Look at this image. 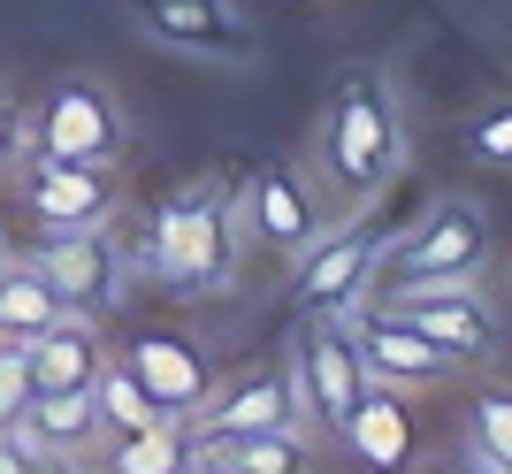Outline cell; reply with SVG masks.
<instances>
[{
  "instance_id": "6da1fadb",
  "label": "cell",
  "mask_w": 512,
  "mask_h": 474,
  "mask_svg": "<svg viewBox=\"0 0 512 474\" xmlns=\"http://www.w3.org/2000/svg\"><path fill=\"white\" fill-rule=\"evenodd\" d=\"M138 283H153L161 299H222L245 283V222H237V184L230 176H192L184 192H169L130 237Z\"/></svg>"
},
{
  "instance_id": "7a4b0ae2",
  "label": "cell",
  "mask_w": 512,
  "mask_h": 474,
  "mask_svg": "<svg viewBox=\"0 0 512 474\" xmlns=\"http://www.w3.org/2000/svg\"><path fill=\"white\" fill-rule=\"evenodd\" d=\"M406 169V108H398V85H390L383 62H360L344 69L329 100H321V123H314V146H306V176L321 184L329 207L360 215L398 184Z\"/></svg>"
},
{
  "instance_id": "3957f363",
  "label": "cell",
  "mask_w": 512,
  "mask_h": 474,
  "mask_svg": "<svg viewBox=\"0 0 512 474\" xmlns=\"http://www.w3.org/2000/svg\"><path fill=\"white\" fill-rule=\"evenodd\" d=\"M130 153V108L123 92L92 77V69H69L31 100V146L23 161H123Z\"/></svg>"
},
{
  "instance_id": "277c9868",
  "label": "cell",
  "mask_w": 512,
  "mask_h": 474,
  "mask_svg": "<svg viewBox=\"0 0 512 474\" xmlns=\"http://www.w3.org/2000/svg\"><path fill=\"white\" fill-rule=\"evenodd\" d=\"M23 260H31V268L54 283V299H62L69 314H92V322H107V314L130 299V283H138V260H130L123 222H92V230H46Z\"/></svg>"
},
{
  "instance_id": "5b68a950",
  "label": "cell",
  "mask_w": 512,
  "mask_h": 474,
  "mask_svg": "<svg viewBox=\"0 0 512 474\" xmlns=\"http://www.w3.org/2000/svg\"><path fill=\"white\" fill-rule=\"evenodd\" d=\"M390 237H398L390 222H329V230L291 260V299H299L306 314H329V322L360 314V306L375 299V283H383Z\"/></svg>"
},
{
  "instance_id": "8992f818",
  "label": "cell",
  "mask_w": 512,
  "mask_h": 474,
  "mask_svg": "<svg viewBox=\"0 0 512 474\" xmlns=\"http://www.w3.org/2000/svg\"><path fill=\"white\" fill-rule=\"evenodd\" d=\"M482 268H490V215H482L474 199L444 192L390 237L383 283H459V276H482ZM383 283H375V291H383Z\"/></svg>"
},
{
  "instance_id": "52a82bcc",
  "label": "cell",
  "mask_w": 512,
  "mask_h": 474,
  "mask_svg": "<svg viewBox=\"0 0 512 474\" xmlns=\"http://www.w3.org/2000/svg\"><path fill=\"white\" fill-rule=\"evenodd\" d=\"M260 429L321 436L314 421H306L291 352H283V360H253V367H237V375H222V383L199 398V413L184 421V444H222V436H260Z\"/></svg>"
},
{
  "instance_id": "ba28073f",
  "label": "cell",
  "mask_w": 512,
  "mask_h": 474,
  "mask_svg": "<svg viewBox=\"0 0 512 474\" xmlns=\"http://www.w3.org/2000/svg\"><path fill=\"white\" fill-rule=\"evenodd\" d=\"M237 222H245V245L276 253L283 268L329 230V199L306 176V161H260L245 184H237Z\"/></svg>"
},
{
  "instance_id": "9c48e42d",
  "label": "cell",
  "mask_w": 512,
  "mask_h": 474,
  "mask_svg": "<svg viewBox=\"0 0 512 474\" xmlns=\"http://www.w3.org/2000/svg\"><path fill=\"white\" fill-rule=\"evenodd\" d=\"M23 215L46 230H92V222H123V161H16L8 169Z\"/></svg>"
},
{
  "instance_id": "30bf717a",
  "label": "cell",
  "mask_w": 512,
  "mask_h": 474,
  "mask_svg": "<svg viewBox=\"0 0 512 474\" xmlns=\"http://www.w3.org/2000/svg\"><path fill=\"white\" fill-rule=\"evenodd\" d=\"M123 8L153 46H169L184 62H214V69H253L260 62L245 0H123Z\"/></svg>"
},
{
  "instance_id": "8fae6325",
  "label": "cell",
  "mask_w": 512,
  "mask_h": 474,
  "mask_svg": "<svg viewBox=\"0 0 512 474\" xmlns=\"http://www.w3.org/2000/svg\"><path fill=\"white\" fill-rule=\"evenodd\" d=\"M367 306H383L398 322H413L428 345H444L451 360H482L497 345V306L482 291V276H459V283H383Z\"/></svg>"
},
{
  "instance_id": "7c38bea8",
  "label": "cell",
  "mask_w": 512,
  "mask_h": 474,
  "mask_svg": "<svg viewBox=\"0 0 512 474\" xmlns=\"http://www.w3.org/2000/svg\"><path fill=\"white\" fill-rule=\"evenodd\" d=\"M115 360L146 383V398L161 406V421H192L199 398L222 383L214 345H207V337H192V329H138V337L115 345Z\"/></svg>"
},
{
  "instance_id": "4fadbf2b",
  "label": "cell",
  "mask_w": 512,
  "mask_h": 474,
  "mask_svg": "<svg viewBox=\"0 0 512 474\" xmlns=\"http://www.w3.org/2000/svg\"><path fill=\"white\" fill-rule=\"evenodd\" d=\"M291 367H299V398H306V421L321 429V444H337L352 406L367 398V367H360V345H352V329L314 314L299 345H291Z\"/></svg>"
},
{
  "instance_id": "5bb4252c",
  "label": "cell",
  "mask_w": 512,
  "mask_h": 474,
  "mask_svg": "<svg viewBox=\"0 0 512 474\" xmlns=\"http://www.w3.org/2000/svg\"><path fill=\"white\" fill-rule=\"evenodd\" d=\"M344 329H352V345H360V367H367V383H383V390H436L451 383V352L444 345H428L413 322H398V314H383V306H360V314H344Z\"/></svg>"
},
{
  "instance_id": "9a60e30c",
  "label": "cell",
  "mask_w": 512,
  "mask_h": 474,
  "mask_svg": "<svg viewBox=\"0 0 512 474\" xmlns=\"http://www.w3.org/2000/svg\"><path fill=\"white\" fill-rule=\"evenodd\" d=\"M0 436H16L31 459H92L107 444V421H100V398H92V390H39V398L23 406V421L0 429Z\"/></svg>"
},
{
  "instance_id": "2e32d148",
  "label": "cell",
  "mask_w": 512,
  "mask_h": 474,
  "mask_svg": "<svg viewBox=\"0 0 512 474\" xmlns=\"http://www.w3.org/2000/svg\"><path fill=\"white\" fill-rule=\"evenodd\" d=\"M23 360H31V390H92L100 367L115 360V345H107V329L92 314H62L54 329H39L23 345Z\"/></svg>"
},
{
  "instance_id": "e0dca14e",
  "label": "cell",
  "mask_w": 512,
  "mask_h": 474,
  "mask_svg": "<svg viewBox=\"0 0 512 474\" xmlns=\"http://www.w3.org/2000/svg\"><path fill=\"white\" fill-rule=\"evenodd\" d=\"M337 444L360 459V467H375V474L406 467V459H413V413H406V390L367 383V398L352 406V421H344Z\"/></svg>"
},
{
  "instance_id": "ac0fdd59",
  "label": "cell",
  "mask_w": 512,
  "mask_h": 474,
  "mask_svg": "<svg viewBox=\"0 0 512 474\" xmlns=\"http://www.w3.org/2000/svg\"><path fill=\"white\" fill-rule=\"evenodd\" d=\"M184 452H192V467H207V474H314L321 436L260 429V436H222V444H184Z\"/></svg>"
},
{
  "instance_id": "d6986e66",
  "label": "cell",
  "mask_w": 512,
  "mask_h": 474,
  "mask_svg": "<svg viewBox=\"0 0 512 474\" xmlns=\"http://www.w3.org/2000/svg\"><path fill=\"white\" fill-rule=\"evenodd\" d=\"M69 306L54 299V283L31 268L23 253H8V268H0V345H31L39 329H54Z\"/></svg>"
},
{
  "instance_id": "ffe728a7",
  "label": "cell",
  "mask_w": 512,
  "mask_h": 474,
  "mask_svg": "<svg viewBox=\"0 0 512 474\" xmlns=\"http://www.w3.org/2000/svg\"><path fill=\"white\" fill-rule=\"evenodd\" d=\"M100 474H184L192 452H184V421H146V429H123L92 452Z\"/></svg>"
},
{
  "instance_id": "44dd1931",
  "label": "cell",
  "mask_w": 512,
  "mask_h": 474,
  "mask_svg": "<svg viewBox=\"0 0 512 474\" xmlns=\"http://www.w3.org/2000/svg\"><path fill=\"white\" fill-rule=\"evenodd\" d=\"M467 452L482 467L512 474V383H482L467 398Z\"/></svg>"
},
{
  "instance_id": "7402d4cb",
  "label": "cell",
  "mask_w": 512,
  "mask_h": 474,
  "mask_svg": "<svg viewBox=\"0 0 512 474\" xmlns=\"http://www.w3.org/2000/svg\"><path fill=\"white\" fill-rule=\"evenodd\" d=\"M92 398H100V421H107V436H123V429H146V421H161V406L146 398V383H138V375H130L123 360H107V367H100Z\"/></svg>"
},
{
  "instance_id": "603a6c76",
  "label": "cell",
  "mask_w": 512,
  "mask_h": 474,
  "mask_svg": "<svg viewBox=\"0 0 512 474\" xmlns=\"http://www.w3.org/2000/svg\"><path fill=\"white\" fill-rule=\"evenodd\" d=\"M23 146H31V100H23V92L0 77V176L23 161Z\"/></svg>"
},
{
  "instance_id": "cb8c5ba5",
  "label": "cell",
  "mask_w": 512,
  "mask_h": 474,
  "mask_svg": "<svg viewBox=\"0 0 512 474\" xmlns=\"http://www.w3.org/2000/svg\"><path fill=\"white\" fill-rule=\"evenodd\" d=\"M31 398H39V390H31V360H23V345H0V429H16Z\"/></svg>"
},
{
  "instance_id": "d4e9b609",
  "label": "cell",
  "mask_w": 512,
  "mask_h": 474,
  "mask_svg": "<svg viewBox=\"0 0 512 474\" xmlns=\"http://www.w3.org/2000/svg\"><path fill=\"white\" fill-rule=\"evenodd\" d=\"M467 153H474V161H490V169H512V100L490 108L482 123L467 130Z\"/></svg>"
},
{
  "instance_id": "484cf974",
  "label": "cell",
  "mask_w": 512,
  "mask_h": 474,
  "mask_svg": "<svg viewBox=\"0 0 512 474\" xmlns=\"http://www.w3.org/2000/svg\"><path fill=\"white\" fill-rule=\"evenodd\" d=\"M0 474H39V459L23 452L16 436H0Z\"/></svg>"
},
{
  "instance_id": "4316f807",
  "label": "cell",
  "mask_w": 512,
  "mask_h": 474,
  "mask_svg": "<svg viewBox=\"0 0 512 474\" xmlns=\"http://www.w3.org/2000/svg\"><path fill=\"white\" fill-rule=\"evenodd\" d=\"M428 474H497V467H482V459H474V452H451V459H436V467H428Z\"/></svg>"
},
{
  "instance_id": "83f0119b",
  "label": "cell",
  "mask_w": 512,
  "mask_h": 474,
  "mask_svg": "<svg viewBox=\"0 0 512 474\" xmlns=\"http://www.w3.org/2000/svg\"><path fill=\"white\" fill-rule=\"evenodd\" d=\"M39 474H100L92 459H39Z\"/></svg>"
},
{
  "instance_id": "f1b7e54d",
  "label": "cell",
  "mask_w": 512,
  "mask_h": 474,
  "mask_svg": "<svg viewBox=\"0 0 512 474\" xmlns=\"http://www.w3.org/2000/svg\"><path fill=\"white\" fill-rule=\"evenodd\" d=\"M8 253H16V245H8V237H0V268H8Z\"/></svg>"
},
{
  "instance_id": "f546056e",
  "label": "cell",
  "mask_w": 512,
  "mask_h": 474,
  "mask_svg": "<svg viewBox=\"0 0 512 474\" xmlns=\"http://www.w3.org/2000/svg\"><path fill=\"white\" fill-rule=\"evenodd\" d=\"M184 474H207V467H184Z\"/></svg>"
}]
</instances>
